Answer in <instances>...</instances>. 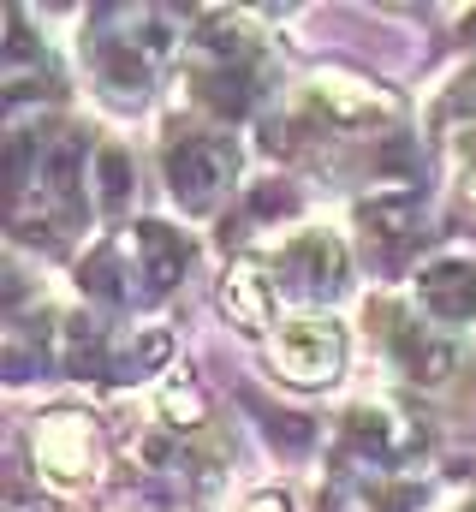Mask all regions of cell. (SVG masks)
<instances>
[{"mask_svg":"<svg viewBox=\"0 0 476 512\" xmlns=\"http://www.w3.org/2000/svg\"><path fill=\"white\" fill-rule=\"evenodd\" d=\"M36 447H42L36 459H42L48 477L78 483V477L96 471V459H90V423H84V417H48V423L36 429Z\"/></svg>","mask_w":476,"mask_h":512,"instance_id":"6da1fadb","label":"cell"},{"mask_svg":"<svg viewBox=\"0 0 476 512\" xmlns=\"http://www.w3.org/2000/svg\"><path fill=\"white\" fill-rule=\"evenodd\" d=\"M227 304H233V316H244L250 328L268 316V298H262V280H256V268H233V274H227Z\"/></svg>","mask_w":476,"mask_h":512,"instance_id":"7a4b0ae2","label":"cell"},{"mask_svg":"<svg viewBox=\"0 0 476 512\" xmlns=\"http://www.w3.org/2000/svg\"><path fill=\"white\" fill-rule=\"evenodd\" d=\"M161 417L167 423H203V393L191 382H167V393H161Z\"/></svg>","mask_w":476,"mask_h":512,"instance_id":"3957f363","label":"cell"}]
</instances>
